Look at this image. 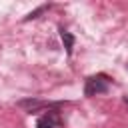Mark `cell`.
I'll return each mask as SVG.
<instances>
[{"label": "cell", "mask_w": 128, "mask_h": 128, "mask_svg": "<svg viewBox=\"0 0 128 128\" xmlns=\"http://www.w3.org/2000/svg\"><path fill=\"white\" fill-rule=\"evenodd\" d=\"M60 36H62V42L66 44V50H68V54H70V52H72V44H74L72 34H68L66 30H60Z\"/></svg>", "instance_id": "3"}, {"label": "cell", "mask_w": 128, "mask_h": 128, "mask_svg": "<svg viewBox=\"0 0 128 128\" xmlns=\"http://www.w3.org/2000/svg\"><path fill=\"white\" fill-rule=\"evenodd\" d=\"M60 124H62L60 114H58L56 110H48V112H44V114L38 118L36 128H60Z\"/></svg>", "instance_id": "2"}, {"label": "cell", "mask_w": 128, "mask_h": 128, "mask_svg": "<svg viewBox=\"0 0 128 128\" xmlns=\"http://www.w3.org/2000/svg\"><path fill=\"white\" fill-rule=\"evenodd\" d=\"M126 104H128V98H126Z\"/></svg>", "instance_id": "4"}, {"label": "cell", "mask_w": 128, "mask_h": 128, "mask_svg": "<svg viewBox=\"0 0 128 128\" xmlns=\"http://www.w3.org/2000/svg\"><path fill=\"white\" fill-rule=\"evenodd\" d=\"M110 88V78L106 74H96V76H90L86 80V86H84V94L86 96H96V94H104L108 92Z\"/></svg>", "instance_id": "1"}]
</instances>
